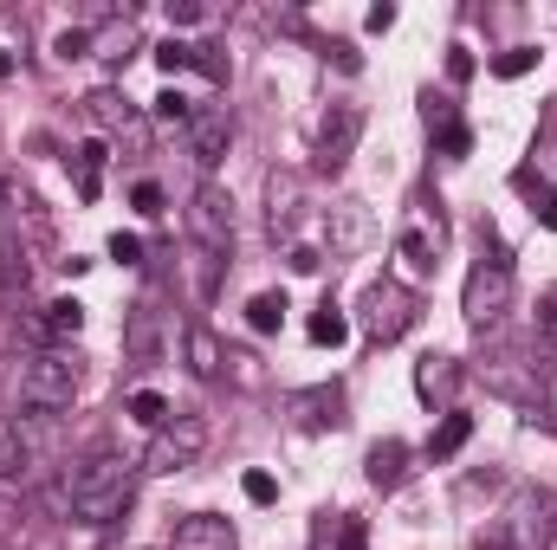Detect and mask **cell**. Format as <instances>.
Returning a JSON list of instances; mask_svg holds the SVG:
<instances>
[{
    "mask_svg": "<svg viewBox=\"0 0 557 550\" xmlns=\"http://www.w3.org/2000/svg\"><path fill=\"white\" fill-rule=\"evenodd\" d=\"M131 499H137V466H131L124 453H98V460H85V466H78L72 518H78V525H91V532H104V525H117V518L131 512Z\"/></svg>",
    "mask_w": 557,
    "mask_h": 550,
    "instance_id": "6da1fadb",
    "label": "cell"
},
{
    "mask_svg": "<svg viewBox=\"0 0 557 550\" xmlns=\"http://www.w3.org/2000/svg\"><path fill=\"white\" fill-rule=\"evenodd\" d=\"M20 402L39 414H59L78 402V363H72V350H39V357H26V370H20Z\"/></svg>",
    "mask_w": 557,
    "mask_h": 550,
    "instance_id": "7a4b0ae2",
    "label": "cell"
},
{
    "mask_svg": "<svg viewBox=\"0 0 557 550\" xmlns=\"http://www.w3.org/2000/svg\"><path fill=\"white\" fill-rule=\"evenodd\" d=\"M460 311H467V324L473 330H493L506 311H512V266L506 260H480L467 285H460Z\"/></svg>",
    "mask_w": 557,
    "mask_h": 550,
    "instance_id": "3957f363",
    "label": "cell"
},
{
    "mask_svg": "<svg viewBox=\"0 0 557 550\" xmlns=\"http://www.w3.org/2000/svg\"><path fill=\"white\" fill-rule=\"evenodd\" d=\"M188 234L201 253H227L234 247V195L221 182H201L195 201H188Z\"/></svg>",
    "mask_w": 557,
    "mask_h": 550,
    "instance_id": "277c9868",
    "label": "cell"
},
{
    "mask_svg": "<svg viewBox=\"0 0 557 550\" xmlns=\"http://www.w3.org/2000/svg\"><path fill=\"white\" fill-rule=\"evenodd\" d=\"M409 324H416V291L396 285V278H376L363 291V330H370V343H396Z\"/></svg>",
    "mask_w": 557,
    "mask_h": 550,
    "instance_id": "5b68a950",
    "label": "cell"
},
{
    "mask_svg": "<svg viewBox=\"0 0 557 550\" xmlns=\"http://www.w3.org/2000/svg\"><path fill=\"white\" fill-rule=\"evenodd\" d=\"M201 453H208V427H201L195 414H182V421L156 427V440H149V453H143V473H188Z\"/></svg>",
    "mask_w": 557,
    "mask_h": 550,
    "instance_id": "8992f818",
    "label": "cell"
},
{
    "mask_svg": "<svg viewBox=\"0 0 557 550\" xmlns=\"http://www.w3.org/2000/svg\"><path fill=\"white\" fill-rule=\"evenodd\" d=\"M506 538L519 550H545L557 538V492L552 486H525L506 512Z\"/></svg>",
    "mask_w": 557,
    "mask_h": 550,
    "instance_id": "52a82bcc",
    "label": "cell"
},
{
    "mask_svg": "<svg viewBox=\"0 0 557 550\" xmlns=\"http://www.w3.org/2000/svg\"><path fill=\"white\" fill-rule=\"evenodd\" d=\"M357 137H363V111H357V104H331V117H324V130H318V162H324V168H344V162L357 155Z\"/></svg>",
    "mask_w": 557,
    "mask_h": 550,
    "instance_id": "ba28073f",
    "label": "cell"
},
{
    "mask_svg": "<svg viewBox=\"0 0 557 550\" xmlns=\"http://www.w3.org/2000/svg\"><path fill=\"white\" fill-rule=\"evenodd\" d=\"M78 330H85V304H78V298H52V304L26 324V337H33L39 350H59V343H72Z\"/></svg>",
    "mask_w": 557,
    "mask_h": 550,
    "instance_id": "9c48e42d",
    "label": "cell"
},
{
    "mask_svg": "<svg viewBox=\"0 0 557 550\" xmlns=\"http://www.w3.org/2000/svg\"><path fill=\"white\" fill-rule=\"evenodd\" d=\"M124 357H131V363H156V357H162V311H156L149 298L124 311Z\"/></svg>",
    "mask_w": 557,
    "mask_h": 550,
    "instance_id": "30bf717a",
    "label": "cell"
},
{
    "mask_svg": "<svg viewBox=\"0 0 557 550\" xmlns=\"http://www.w3.org/2000/svg\"><path fill=\"white\" fill-rule=\"evenodd\" d=\"M227 142H234V117H227V111H195V117H188V149H195L201 168H214V162L227 155Z\"/></svg>",
    "mask_w": 557,
    "mask_h": 550,
    "instance_id": "8fae6325",
    "label": "cell"
},
{
    "mask_svg": "<svg viewBox=\"0 0 557 550\" xmlns=\"http://www.w3.org/2000/svg\"><path fill=\"white\" fill-rule=\"evenodd\" d=\"M91 124L117 130V137L131 142V149H143V142H149V130H143V117L131 111V98H117V91H98V98H91Z\"/></svg>",
    "mask_w": 557,
    "mask_h": 550,
    "instance_id": "7c38bea8",
    "label": "cell"
},
{
    "mask_svg": "<svg viewBox=\"0 0 557 550\" xmlns=\"http://www.w3.org/2000/svg\"><path fill=\"white\" fill-rule=\"evenodd\" d=\"M175 550H234V525L214 512H195L175 525Z\"/></svg>",
    "mask_w": 557,
    "mask_h": 550,
    "instance_id": "4fadbf2b",
    "label": "cell"
},
{
    "mask_svg": "<svg viewBox=\"0 0 557 550\" xmlns=\"http://www.w3.org/2000/svg\"><path fill=\"white\" fill-rule=\"evenodd\" d=\"M182 350H188V370L201 376V383H214L221 370H227V343L208 330V324H188V337H182Z\"/></svg>",
    "mask_w": 557,
    "mask_h": 550,
    "instance_id": "5bb4252c",
    "label": "cell"
},
{
    "mask_svg": "<svg viewBox=\"0 0 557 550\" xmlns=\"http://www.w3.org/2000/svg\"><path fill=\"white\" fill-rule=\"evenodd\" d=\"M416 389H421V402H454V396H460V363H454V357H421Z\"/></svg>",
    "mask_w": 557,
    "mask_h": 550,
    "instance_id": "9a60e30c",
    "label": "cell"
},
{
    "mask_svg": "<svg viewBox=\"0 0 557 550\" xmlns=\"http://www.w3.org/2000/svg\"><path fill=\"white\" fill-rule=\"evenodd\" d=\"M396 253H403L416 273H434V266H441V221H434V227H428V221H409L403 240H396Z\"/></svg>",
    "mask_w": 557,
    "mask_h": 550,
    "instance_id": "2e32d148",
    "label": "cell"
},
{
    "mask_svg": "<svg viewBox=\"0 0 557 550\" xmlns=\"http://www.w3.org/2000/svg\"><path fill=\"white\" fill-rule=\"evenodd\" d=\"M403 479H409V447H403V440H376V447H370V486L396 492Z\"/></svg>",
    "mask_w": 557,
    "mask_h": 550,
    "instance_id": "e0dca14e",
    "label": "cell"
},
{
    "mask_svg": "<svg viewBox=\"0 0 557 550\" xmlns=\"http://www.w3.org/2000/svg\"><path fill=\"white\" fill-rule=\"evenodd\" d=\"M104 137H85L78 149H72V175H78V195L85 201H98V188H104Z\"/></svg>",
    "mask_w": 557,
    "mask_h": 550,
    "instance_id": "ac0fdd59",
    "label": "cell"
},
{
    "mask_svg": "<svg viewBox=\"0 0 557 550\" xmlns=\"http://www.w3.org/2000/svg\"><path fill=\"white\" fill-rule=\"evenodd\" d=\"M467 434H473V414H460V409H447V421L428 434V460H454L460 447H467Z\"/></svg>",
    "mask_w": 557,
    "mask_h": 550,
    "instance_id": "d6986e66",
    "label": "cell"
},
{
    "mask_svg": "<svg viewBox=\"0 0 557 550\" xmlns=\"http://www.w3.org/2000/svg\"><path fill=\"white\" fill-rule=\"evenodd\" d=\"M91 46H98V59H111V65H117V59H131V52H137V26H131V20H111V26H98V33H91Z\"/></svg>",
    "mask_w": 557,
    "mask_h": 550,
    "instance_id": "ffe728a7",
    "label": "cell"
},
{
    "mask_svg": "<svg viewBox=\"0 0 557 550\" xmlns=\"http://www.w3.org/2000/svg\"><path fill=\"white\" fill-rule=\"evenodd\" d=\"M26 466H33V447H26L13 427H0V486H20Z\"/></svg>",
    "mask_w": 557,
    "mask_h": 550,
    "instance_id": "44dd1931",
    "label": "cell"
},
{
    "mask_svg": "<svg viewBox=\"0 0 557 550\" xmlns=\"http://www.w3.org/2000/svg\"><path fill=\"white\" fill-rule=\"evenodd\" d=\"M247 324H253L260 337H273L278 324H285V291H260V298L247 304Z\"/></svg>",
    "mask_w": 557,
    "mask_h": 550,
    "instance_id": "7402d4cb",
    "label": "cell"
},
{
    "mask_svg": "<svg viewBox=\"0 0 557 550\" xmlns=\"http://www.w3.org/2000/svg\"><path fill=\"white\" fill-rule=\"evenodd\" d=\"M267 195H273V234L278 227H292V214H298V182H292V175H273Z\"/></svg>",
    "mask_w": 557,
    "mask_h": 550,
    "instance_id": "603a6c76",
    "label": "cell"
},
{
    "mask_svg": "<svg viewBox=\"0 0 557 550\" xmlns=\"http://www.w3.org/2000/svg\"><path fill=\"white\" fill-rule=\"evenodd\" d=\"M344 337H350V324H344V311H331V304H324V311L311 317V343H324V350H337Z\"/></svg>",
    "mask_w": 557,
    "mask_h": 550,
    "instance_id": "cb8c5ba5",
    "label": "cell"
},
{
    "mask_svg": "<svg viewBox=\"0 0 557 550\" xmlns=\"http://www.w3.org/2000/svg\"><path fill=\"white\" fill-rule=\"evenodd\" d=\"M532 65H539V46H512V52L493 59V78H525Z\"/></svg>",
    "mask_w": 557,
    "mask_h": 550,
    "instance_id": "d4e9b609",
    "label": "cell"
},
{
    "mask_svg": "<svg viewBox=\"0 0 557 550\" xmlns=\"http://www.w3.org/2000/svg\"><path fill=\"white\" fill-rule=\"evenodd\" d=\"M131 414H137L143 427H169V402H162L156 389H137V396H131Z\"/></svg>",
    "mask_w": 557,
    "mask_h": 550,
    "instance_id": "484cf974",
    "label": "cell"
},
{
    "mask_svg": "<svg viewBox=\"0 0 557 550\" xmlns=\"http://www.w3.org/2000/svg\"><path fill=\"white\" fill-rule=\"evenodd\" d=\"M298 409L311 427H324V421H337V389H311V396H298Z\"/></svg>",
    "mask_w": 557,
    "mask_h": 550,
    "instance_id": "4316f807",
    "label": "cell"
},
{
    "mask_svg": "<svg viewBox=\"0 0 557 550\" xmlns=\"http://www.w3.org/2000/svg\"><path fill=\"white\" fill-rule=\"evenodd\" d=\"M156 65L175 78V72H195V46H182V39H169V46H156Z\"/></svg>",
    "mask_w": 557,
    "mask_h": 550,
    "instance_id": "83f0119b",
    "label": "cell"
},
{
    "mask_svg": "<svg viewBox=\"0 0 557 550\" xmlns=\"http://www.w3.org/2000/svg\"><path fill=\"white\" fill-rule=\"evenodd\" d=\"M214 285H221V253H201V247H195V291L214 298Z\"/></svg>",
    "mask_w": 557,
    "mask_h": 550,
    "instance_id": "f1b7e54d",
    "label": "cell"
},
{
    "mask_svg": "<svg viewBox=\"0 0 557 550\" xmlns=\"http://www.w3.org/2000/svg\"><path fill=\"white\" fill-rule=\"evenodd\" d=\"M149 111H156V117H162V124H188V117H195V104H188V98H182V91H162V98H156V104H149Z\"/></svg>",
    "mask_w": 557,
    "mask_h": 550,
    "instance_id": "f546056e",
    "label": "cell"
},
{
    "mask_svg": "<svg viewBox=\"0 0 557 550\" xmlns=\"http://www.w3.org/2000/svg\"><path fill=\"white\" fill-rule=\"evenodd\" d=\"M131 208H137V214H162V188H156V182H137V188H131Z\"/></svg>",
    "mask_w": 557,
    "mask_h": 550,
    "instance_id": "4dcf8cb0",
    "label": "cell"
},
{
    "mask_svg": "<svg viewBox=\"0 0 557 550\" xmlns=\"http://www.w3.org/2000/svg\"><path fill=\"white\" fill-rule=\"evenodd\" d=\"M85 52H91V33H85V26L59 33V59H85Z\"/></svg>",
    "mask_w": 557,
    "mask_h": 550,
    "instance_id": "1f68e13d",
    "label": "cell"
},
{
    "mask_svg": "<svg viewBox=\"0 0 557 550\" xmlns=\"http://www.w3.org/2000/svg\"><path fill=\"white\" fill-rule=\"evenodd\" d=\"M247 499H253V505H273V499H278L273 473H247Z\"/></svg>",
    "mask_w": 557,
    "mask_h": 550,
    "instance_id": "d6a6232c",
    "label": "cell"
},
{
    "mask_svg": "<svg viewBox=\"0 0 557 550\" xmlns=\"http://www.w3.org/2000/svg\"><path fill=\"white\" fill-rule=\"evenodd\" d=\"M111 260H124V266H143V240H137V234H117V240H111Z\"/></svg>",
    "mask_w": 557,
    "mask_h": 550,
    "instance_id": "836d02e7",
    "label": "cell"
},
{
    "mask_svg": "<svg viewBox=\"0 0 557 550\" xmlns=\"http://www.w3.org/2000/svg\"><path fill=\"white\" fill-rule=\"evenodd\" d=\"M169 20H175V26H195V20H208V7H195V0H169Z\"/></svg>",
    "mask_w": 557,
    "mask_h": 550,
    "instance_id": "e575fe53",
    "label": "cell"
},
{
    "mask_svg": "<svg viewBox=\"0 0 557 550\" xmlns=\"http://www.w3.org/2000/svg\"><path fill=\"white\" fill-rule=\"evenodd\" d=\"M441 149H447V155H467V149H473V137H467V124H454V130H441Z\"/></svg>",
    "mask_w": 557,
    "mask_h": 550,
    "instance_id": "d590c367",
    "label": "cell"
},
{
    "mask_svg": "<svg viewBox=\"0 0 557 550\" xmlns=\"http://www.w3.org/2000/svg\"><path fill=\"white\" fill-rule=\"evenodd\" d=\"M337 550H370V532H363V518H350V525H344Z\"/></svg>",
    "mask_w": 557,
    "mask_h": 550,
    "instance_id": "8d00e7d4",
    "label": "cell"
},
{
    "mask_svg": "<svg viewBox=\"0 0 557 550\" xmlns=\"http://www.w3.org/2000/svg\"><path fill=\"white\" fill-rule=\"evenodd\" d=\"M447 78H473V59H467V52H460V46H454V52H447Z\"/></svg>",
    "mask_w": 557,
    "mask_h": 550,
    "instance_id": "74e56055",
    "label": "cell"
},
{
    "mask_svg": "<svg viewBox=\"0 0 557 550\" xmlns=\"http://www.w3.org/2000/svg\"><path fill=\"white\" fill-rule=\"evenodd\" d=\"M396 26V7H370V33H389Z\"/></svg>",
    "mask_w": 557,
    "mask_h": 550,
    "instance_id": "f35d334b",
    "label": "cell"
},
{
    "mask_svg": "<svg viewBox=\"0 0 557 550\" xmlns=\"http://www.w3.org/2000/svg\"><path fill=\"white\" fill-rule=\"evenodd\" d=\"M539 221H545V227H552V234H557V188H552V195H545V201H539Z\"/></svg>",
    "mask_w": 557,
    "mask_h": 550,
    "instance_id": "ab89813d",
    "label": "cell"
},
{
    "mask_svg": "<svg viewBox=\"0 0 557 550\" xmlns=\"http://www.w3.org/2000/svg\"><path fill=\"white\" fill-rule=\"evenodd\" d=\"M0 260H7V247H0Z\"/></svg>",
    "mask_w": 557,
    "mask_h": 550,
    "instance_id": "60d3db41",
    "label": "cell"
}]
</instances>
